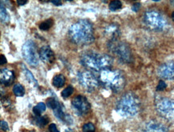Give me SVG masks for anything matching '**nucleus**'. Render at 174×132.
Here are the masks:
<instances>
[{
  "label": "nucleus",
  "mask_w": 174,
  "mask_h": 132,
  "mask_svg": "<svg viewBox=\"0 0 174 132\" xmlns=\"http://www.w3.org/2000/svg\"><path fill=\"white\" fill-rule=\"evenodd\" d=\"M172 20L174 21V12H172Z\"/></svg>",
  "instance_id": "nucleus-34"
},
{
  "label": "nucleus",
  "mask_w": 174,
  "mask_h": 132,
  "mask_svg": "<svg viewBox=\"0 0 174 132\" xmlns=\"http://www.w3.org/2000/svg\"><path fill=\"white\" fill-rule=\"evenodd\" d=\"M27 2V1H19V0H18L17 1V3L19 4V6H23L24 4H26Z\"/></svg>",
  "instance_id": "nucleus-33"
},
{
  "label": "nucleus",
  "mask_w": 174,
  "mask_h": 132,
  "mask_svg": "<svg viewBox=\"0 0 174 132\" xmlns=\"http://www.w3.org/2000/svg\"><path fill=\"white\" fill-rule=\"evenodd\" d=\"M166 87H167V85H166V83H165V81L161 80V81H159L158 85H157V91H164Z\"/></svg>",
  "instance_id": "nucleus-27"
},
{
  "label": "nucleus",
  "mask_w": 174,
  "mask_h": 132,
  "mask_svg": "<svg viewBox=\"0 0 174 132\" xmlns=\"http://www.w3.org/2000/svg\"><path fill=\"white\" fill-rule=\"evenodd\" d=\"M71 105L77 112L80 114H87L91 109V106L88 98L84 95H77L71 101Z\"/></svg>",
  "instance_id": "nucleus-10"
},
{
  "label": "nucleus",
  "mask_w": 174,
  "mask_h": 132,
  "mask_svg": "<svg viewBox=\"0 0 174 132\" xmlns=\"http://www.w3.org/2000/svg\"><path fill=\"white\" fill-rule=\"evenodd\" d=\"M144 23L150 30L161 31L168 26V22L160 12L150 10L144 15Z\"/></svg>",
  "instance_id": "nucleus-6"
},
{
  "label": "nucleus",
  "mask_w": 174,
  "mask_h": 132,
  "mask_svg": "<svg viewBox=\"0 0 174 132\" xmlns=\"http://www.w3.org/2000/svg\"><path fill=\"white\" fill-rule=\"evenodd\" d=\"M99 80L106 89L115 93L122 91L126 83L124 75L120 71L112 68L102 71L99 74Z\"/></svg>",
  "instance_id": "nucleus-4"
},
{
  "label": "nucleus",
  "mask_w": 174,
  "mask_h": 132,
  "mask_svg": "<svg viewBox=\"0 0 174 132\" xmlns=\"http://www.w3.org/2000/svg\"><path fill=\"white\" fill-rule=\"evenodd\" d=\"M34 121H35V124L38 125L39 126H44L48 124L49 119L47 117H40V116H38Z\"/></svg>",
  "instance_id": "nucleus-23"
},
{
  "label": "nucleus",
  "mask_w": 174,
  "mask_h": 132,
  "mask_svg": "<svg viewBox=\"0 0 174 132\" xmlns=\"http://www.w3.org/2000/svg\"><path fill=\"white\" fill-rule=\"evenodd\" d=\"M109 51L124 63H130L132 61V54L127 43L118 39L110 40L108 43Z\"/></svg>",
  "instance_id": "nucleus-5"
},
{
  "label": "nucleus",
  "mask_w": 174,
  "mask_h": 132,
  "mask_svg": "<svg viewBox=\"0 0 174 132\" xmlns=\"http://www.w3.org/2000/svg\"><path fill=\"white\" fill-rule=\"evenodd\" d=\"M1 129H2V130H8V124L6 121H3V120L1 121Z\"/></svg>",
  "instance_id": "nucleus-29"
},
{
  "label": "nucleus",
  "mask_w": 174,
  "mask_h": 132,
  "mask_svg": "<svg viewBox=\"0 0 174 132\" xmlns=\"http://www.w3.org/2000/svg\"><path fill=\"white\" fill-rule=\"evenodd\" d=\"M10 20V15L8 12L7 11L5 7H3L2 3H1V21L2 23H8Z\"/></svg>",
  "instance_id": "nucleus-19"
},
{
  "label": "nucleus",
  "mask_w": 174,
  "mask_h": 132,
  "mask_svg": "<svg viewBox=\"0 0 174 132\" xmlns=\"http://www.w3.org/2000/svg\"><path fill=\"white\" fill-rule=\"evenodd\" d=\"M39 55L41 60L48 63V64L53 63L55 59H56L54 51L49 47H47V46L46 47H41L40 50H39Z\"/></svg>",
  "instance_id": "nucleus-14"
},
{
  "label": "nucleus",
  "mask_w": 174,
  "mask_h": 132,
  "mask_svg": "<svg viewBox=\"0 0 174 132\" xmlns=\"http://www.w3.org/2000/svg\"><path fill=\"white\" fill-rule=\"evenodd\" d=\"M48 129H49L50 132H59V130H58L57 127H56V125L55 124V123H52V124H50Z\"/></svg>",
  "instance_id": "nucleus-28"
},
{
  "label": "nucleus",
  "mask_w": 174,
  "mask_h": 132,
  "mask_svg": "<svg viewBox=\"0 0 174 132\" xmlns=\"http://www.w3.org/2000/svg\"><path fill=\"white\" fill-rule=\"evenodd\" d=\"M95 126L92 123H88L83 126V132H95Z\"/></svg>",
  "instance_id": "nucleus-26"
},
{
  "label": "nucleus",
  "mask_w": 174,
  "mask_h": 132,
  "mask_svg": "<svg viewBox=\"0 0 174 132\" xmlns=\"http://www.w3.org/2000/svg\"><path fill=\"white\" fill-rule=\"evenodd\" d=\"M46 110V105L44 102H39V103L37 104L34 108H33V112L35 115L37 116H40L41 114L44 112H45Z\"/></svg>",
  "instance_id": "nucleus-18"
},
{
  "label": "nucleus",
  "mask_w": 174,
  "mask_h": 132,
  "mask_svg": "<svg viewBox=\"0 0 174 132\" xmlns=\"http://www.w3.org/2000/svg\"><path fill=\"white\" fill-rule=\"evenodd\" d=\"M122 7V2L118 0H115V1H112L109 4V9L112 11H117L118 10H120Z\"/></svg>",
  "instance_id": "nucleus-21"
},
{
  "label": "nucleus",
  "mask_w": 174,
  "mask_h": 132,
  "mask_svg": "<svg viewBox=\"0 0 174 132\" xmlns=\"http://www.w3.org/2000/svg\"><path fill=\"white\" fill-rule=\"evenodd\" d=\"M80 63L88 69L101 72L112 67L113 59L110 55L90 51L81 55Z\"/></svg>",
  "instance_id": "nucleus-2"
},
{
  "label": "nucleus",
  "mask_w": 174,
  "mask_h": 132,
  "mask_svg": "<svg viewBox=\"0 0 174 132\" xmlns=\"http://www.w3.org/2000/svg\"><path fill=\"white\" fill-rule=\"evenodd\" d=\"M156 108L161 117L174 122V99L160 98L156 101Z\"/></svg>",
  "instance_id": "nucleus-7"
},
{
  "label": "nucleus",
  "mask_w": 174,
  "mask_h": 132,
  "mask_svg": "<svg viewBox=\"0 0 174 132\" xmlns=\"http://www.w3.org/2000/svg\"><path fill=\"white\" fill-rule=\"evenodd\" d=\"M79 83L88 92L96 91L99 87V80L92 72L85 71L78 73Z\"/></svg>",
  "instance_id": "nucleus-8"
},
{
  "label": "nucleus",
  "mask_w": 174,
  "mask_h": 132,
  "mask_svg": "<svg viewBox=\"0 0 174 132\" xmlns=\"http://www.w3.org/2000/svg\"><path fill=\"white\" fill-rule=\"evenodd\" d=\"M53 24H54L53 19H48V20L43 22L42 23H40V25H39V29H40L41 30H48L52 27Z\"/></svg>",
  "instance_id": "nucleus-20"
},
{
  "label": "nucleus",
  "mask_w": 174,
  "mask_h": 132,
  "mask_svg": "<svg viewBox=\"0 0 174 132\" xmlns=\"http://www.w3.org/2000/svg\"><path fill=\"white\" fill-rule=\"evenodd\" d=\"M144 132H168V128L163 123L156 120H150L144 126Z\"/></svg>",
  "instance_id": "nucleus-13"
},
{
  "label": "nucleus",
  "mask_w": 174,
  "mask_h": 132,
  "mask_svg": "<svg viewBox=\"0 0 174 132\" xmlns=\"http://www.w3.org/2000/svg\"><path fill=\"white\" fill-rule=\"evenodd\" d=\"M69 37L74 43L78 45H88L95 40L93 26L86 19L77 21L70 27Z\"/></svg>",
  "instance_id": "nucleus-1"
},
{
  "label": "nucleus",
  "mask_w": 174,
  "mask_h": 132,
  "mask_svg": "<svg viewBox=\"0 0 174 132\" xmlns=\"http://www.w3.org/2000/svg\"><path fill=\"white\" fill-rule=\"evenodd\" d=\"M66 79L63 75H57L53 78L52 80V84L54 87H57V88H60V87H63L65 84Z\"/></svg>",
  "instance_id": "nucleus-16"
},
{
  "label": "nucleus",
  "mask_w": 174,
  "mask_h": 132,
  "mask_svg": "<svg viewBox=\"0 0 174 132\" xmlns=\"http://www.w3.org/2000/svg\"><path fill=\"white\" fill-rule=\"evenodd\" d=\"M16 75L13 71L9 70L7 68H2L0 71V81L5 87H9L14 83Z\"/></svg>",
  "instance_id": "nucleus-12"
},
{
  "label": "nucleus",
  "mask_w": 174,
  "mask_h": 132,
  "mask_svg": "<svg viewBox=\"0 0 174 132\" xmlns=\"http://www.w3.org/2000/svg\"><path fill=\"white\" fill-rule=\"evenodd\" d=\"M140 4L139 3V2H136V3H134L133 5H132V11L135 12H137L138 11H139V9H140Z\"/></svg>",
  "instance_id": "nucleus-30"
},
{
  "label": "nucleus",
  "mask_w": 174,
  "mask_h": 132,
  "mask_svg": "<svg viewBox=\"0 0 174 132\" xmlns=\"http://www.w3.org/2000/svg\"><path fill=\"white\" fill-rule=\"evenodd\" d=\"M74 91V88H73L71 86H68L67 87H66L61 93V95L63 97V98H67L70 95H71Z\"/></svg>",
  "instance_id": "nucleus-25"
},
{
  "label": "nucleus",
  "mask_w": 174,
  "mask_h": 132,
  "mask_svg": "<svg viewBox=\"0 0 174 132\" xmlns=\"http://www.w3.org/2000/svg\"><path fill=\"white\" fill-rule=\"evenodd\" d=\"M7 63V59L6 57L4 56L3 55H1V61H0V64L3 65Z\"/></svg>",
  "instance_id": "nucleus-31"
},
{
  "label": "nucleus",
  "mask_w": 174,
  "mask_h": 132,
  "mask_svg": "<svg viewBox=\"0 0 174 132\" xmlns=\"http://www.w3.org/2000/svg\"><path fill=\"white\" fill-rule=\"evenodd\" d=\"M24 69H25V75H26V77H27V79H28V81L30 82V83H34V85L35 86H37L38 85V83H37V81L34 79V76L32 75V74L31 73V72L29 71L28 70H27V68L25 67L24 66Z\"/></svg>",
  "instance_id": "nucleus-24"
},
{
  "label": "nucleus",
  "mask_w": 174,
  "mask_h": 132,
  "mask_svg": "<svg viewBox=\"0 0 174 132\" xmlns=\"http://www.w3.org/2000/svg\"><path fill=\"white\" fill-rule=\"evenodd\" d=\"M157 75L161 79L174 80V62H168L157 68Z\"/></svg>",
  "instance_id": "nucleus-11"
},
{
  "label": "nucleus",
  "mask_w": 174,
  "mask_h": 132,
  "mask_svg": "<svg viewBox=\"0 0 174 132\" xmlns=\"http://www.w3.org/2000/svg\"><path fill=\"white\" fill-rule=\"evenodd\" d=\"M31 132H34V131H31Z\"/></svg>",
  "instance_id": "nucleus-35"
},
{
  "label": "nucleus",
  "mask_w": 174,
  "mask_h": 132,
  "mask_svg": "<svg viewBox=\"0 0 174 132\" xmlns=\"http://www.w3.org/2000/svg\"><path fill=\"white\" fill-rule=\"evenodd\" d=\"M104 34L106 36L109 37L111 40L118 39V37L121 34L120 28L115 23H112V24L108 25L104 29Z\"/></svg>",
  "instance_id": "nucleus-15"
},
{
  "label": "nucleus",
  "mask_w": 174,
  "mask_h": 132,
  "mask_svg": "<svg viewBox=\"0 0 174 132\" xmlns=\"http://www.w3.org/2000/svg\"><path fill=\"white\" fill-rule=\"evenodd\" d=\"M52 3H53L54 5L56 6H61L62 5V2L61 1H59V0H56V1H51Z\"/></svg>",
  "instance_id": "nucleus-32"
},
{
  "label": "nucleus",
  "mask_w": 174,
  "mask_h": 132,
  "mask_svg": "<svg viewBox=\"0 0 174 132\" xmlns=\"http://www.w3.org/2000/svg\"><path fill=\"white\" fill-rule=\"evenodd\" d=\"M13 92L18 97H22L25 94V89L20 83H16L13 87Z\"/></svg>",
  "instance_id": "nucleus-17"
},
{
  "label": "nucleus",
  "mask_w": 174,
  "mask_h": 132,
  "mask_svg": "<svg viewBox=\"0 0 174 132\" xmlns=\"http://www.w3.org/2000/svg\"><path fill=\"white\" fill-rule=\"evenodd\" d=\"M23 56L26 62L32 66H38L39 57L36 52V47L31 40H27L23 46Z\"/></svg>",
  "instance_id": "nucleus-9"
},
{
  "label": "nucleus",
  "mask_w": 174,
  "mask_h": 132,
  "mask_svg": "<svg viewBox=\"0 0 174 132\" xmlns=\"http://www.w3.org/2000/svg\"><path fill=\"white\" fill-rule=\"evenodd\" d=\"M140 107V102L137 96L133 93L128 92L120 98L117 103L116 110L122 117L132 118L137 115Z\"/></svg>",
  "instance_id": "nucleus-3"
},
{
  "label": "nucleus",
  "mask_w": 174,
  "mask_h": 132,
  "mask_svg": "<svg viewBox=\"0 0 174 132\" xmlns=\"http://www.w3.org/2000/svg\"><path fill=\"white\" fill-rule=\"evenodd\" d=\"M47 105H48V107L51 108V109H52L54 111V110L56 109V108H57L60 104L58 102L57 100H56L54 98H50L47 100Z\"/></svg>",
  "instance_id": "nucleus-22"
}]
</instances>
